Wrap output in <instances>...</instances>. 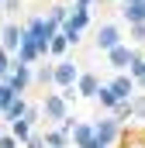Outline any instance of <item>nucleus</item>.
<instances>
[{"mask_svg":"<svg viewBox=\"0 0 145 148\" xmlns=\"http://www.w3.org/2000/svg\"><path fill=\"white\" fill-rule=\"evenodd\" d=\"M86 28H90V10H86V7H72L69 17H66V24H62L59 31L69 38V45H76V41H79V35H83Z\"/></svg>","mask_w":145,"mask_h":148,"instance_id":"1","label":"nucleus"},{"mask_svg":"<svg viewBox=\"0 0 145 148\" xmlns=\"http://www.w3.org/2000/svg\"><path fill=\"white\" fill-rule=\"evenodd\" d=\"M72 107L62 100V93H45V100H41V114L48 117V121H55V124H62L66 117H72Z\"/></svg>","mask_w":145,"mask_h":148,"instance_id":"2","label":"nucleus"},{"mask_svg":"<svg viewBox=\"0 0 145 148\" xmlns=\"http://www.w3.org/2000/svg\"><path fill=\"white\" fill-rule=\"evenodd\" d=\"M93 138H97V145L110 148L121 138V124H117L114 117H97V121H93Z\"/></svg>","mask_w":145,"mask_h":148,"instance_id":"3","label":"nucleus"},{"mask_svg":"<svg viewBox=\"0 0 145 148\" xmlns=\"http://www.w3.org/2000/svg\"><path fill=\"white\" fill-rule=\"evenodd\" d=\"M21 35H24V28L17 21H3V28H0V52H7L14 59L17 48H21Z\"/></svg>","mask_w":145,"mask_h":148,"instance_id":"4","label":"nucleus"},{"mask_svg":"<svg viewBox=\"0 0 145 148\" xmlns=\"http://www.w3.org/2000/svg\"><path fill=\"white\" fill-rule=\"evenodd\" d=\"M76 79H79V69H76V62H69V59H62V62H55V90H69V86H76Z\"/></svg>","mask_w":145,"mask_h":148,"instance_id":"5","label":"nucleus"},{"mask_svg":"<svg viewBox=\"0 0 145 148\" xmlns=\"http://www.w3.org/2000/svg\"><path fill=\"white\" fill-rule=\"evenodd\" d=\"M3 83H7V86L17 93V97H21V93H24V90L35 83V73H31V66H14V69H10V76H7Z\"/></svg>","mask_w":145,"mask_h":148,"instance_id":"6","label":"nucleus"},{"mask_svg":"<svg viewBox=\"0 0 145 148\" xmlns=\"http://www.w3.org/2000/svg\"><path fill=\"white\" fill-rule=\"evenodd\" d=\"M117 45H124V38H121V28H117V24H100V31H97V48L107 55L110 48H117Z\"/></svg>","mask_w":145,"mask_h":148,"instance_id":"7","label":"nucleus"},{"mask_svg":"<svg viewBox=\"0 0 145 148\" xmlns=\"http://www.w3.org/2000/svg\"><path fill=\"white\" fill-rule=\"evenodd\" d=\"M135 55H138V52H135V48H128V41H124V45H117V48H110V52H107V62H110V69L124 73V69L135 62Z\"/></svg>","mask_w":145,"mask_h":148,"instance_id":"8","label":"nucleus"},{"mask_svg":"<svg viewBox=\"0 0 145 148\" xmlns=\"http://www.w3.org/2000/svg\"><path fill=\"white\" fill-rule=\"evenodd\" d=\"M107 86L114 90V97H117V100H131V97H135V90H138V83H135L128 73H117Z\"/></svg>","mask_w":145,"mask_h":148,"instance_id":"9","label":"nucleus"},{"mask_svg":"<svg viewBox=\"0 0 145 148\" xmlns=\"http://www.w3.org/2000/svg\"><path fill=\"white\" fill-rule=\"evenodd\" d=\"M104 83L97 79V73H79V79H76V93L79 97H86V100H97V90H100Z\"/></svg>","mask_w":145,"mask_h":148,"instance_id":"10","label":"nucleus"},{"mask_svg":"<svg viewBox=\"0 0 145 148\" xmlns=\"http://www.w3.org/2000/svg\"><path fill=\"white\" fill-rule=\"evenodd\" d=\"M69 141L76 148H90L93 145V124H76V127L69 131Z\"/></svg>","mask_w":145,"mask_h":148,"instance_id":"11","label":"nucleus"},{"mask_svg":"<svg viewBox=\"0 0 145 148\" xmlns=\"http://www.w3.org/2000/svg\"><path fill=\"white\" fill-rule=\"evenodd\" d=\"M121 14H124L128 28H131V24H145V0H131V3H124Z\"/></svg>","mask_w":145,"mask_h":148,"instance_id":"12","label":"nucleus"},{"mask_svg":"<svg viewBox=\"0 0 145 148\" xmlns=\"http://www.w3.org/2000/svg\"><path fill=\"white\" fill-rule=\"evenodd\" d=\"M10 134H14V141H17V145L24 148V141L35 134V124H31L28 117H21V121H14V124H10Z\"/></svg>","mask_w":145,"mask_h":148,"instance_id":"13","label":"nucleus"},{"mask_svg":"<svg viewBox=\"0 0 145 148\" xmlns=\"http://www.w3.org/2000/svg\"><path fill=\"white\" fill-rule=\"evenodd\" d=\"M41 138H45V148H69V145H72L69 134H66L62 127H52V131H45Z\"/></svg>","mask_w":145,"mask_h":148,"instance_id":"14","label":"nucleus"},{"mask_svg":"<svg viewBox=\"0 0 145 148\" xmlns=\"http://www.w3.org/2000/svg\"><path fill=\"white\" fill-rule=\"evenodd\" d=\"M28 107H31V103H28V100H24V97H17V100H14V103H10V110L3 114V121H7V124H14V121H21V117H24V114H28Z\"/></svg>","mask_w":145,"mask_h":148,"instance_id":"15","label":"nucleus"},{"mask_svg":"<svg viewBox=\"0 0 145 148\" xmlns=\"http://www.w3.org/2000/svg\"><path fill=\"white\" fill-rule=\"evenodd\" d=\"M97 103H100V107H104V110H110V114H114V107H117V103H121V100H117V97H114V90H110L107 83H104V86H100V90H97Z\"/></svg>","mask_w":145,"mask_h":148,"instance_id":"16","label":"nucleus"},{"mask_svg":"<svg viewBox=\"0 0 145 148\" xmlns=\"http://www.w3.org/2000/svg\"><path fill=\"white\" fill-rule=\"evenodd\" d=\"M66 52H69V38H66L62 31H59V35H55L52 41H48V55H55V59L62 62V55H66Z\"/></svg>","mask_w":145,"mask_h":148,"instance_id":"17","label":"nucleus"},{"mask_svg":"<svg viewBox=\"0 0 145 148\" xmlns=\"http://www.w3.org/2000/svg\"><path fill=\"white\" fill-rule=\"evenodd\" d=\"M128 76H131V79H135L138 86L145 83V55H142V52H138V55H135V62L128 66Z\"/></svg>","mask_w":145,"mask_h":148,"instance_id":"18","label":"nucleus"},{"mask_svg":"<svg viewBox=\"0 0 145 148\" xmlns=\"http://www.w3.org/2000/svg\"><path fill=\"white\" fill-rule=\"evenodd\" d=\"M35 83L41 86V90H48V86L55 83V66H41V69L35 73Z\"/></svg>","mask_w":145,"mask_h":148,"instance_id":"19","label":"nucleus"},{"mask_svg":"<svg viewBox=\"0 0 145 148\" xmlns=\"http://www.w3.org/2000/svg\"><path fill=\"white\" fill-rule=\"evenodd\" d=\"M14 100H17V93H14L7 83H0V114H7V110H10V103H14Z\"/></svg>","mask_w":145,"mask_h":148,"instance_id":"20","label":"nucleus"},{"mask_svg":"<svg viewBox=\"0 0 145 148\" xmlns=\"http://www.w3.org/2000/svg\"><path fill=\"white\" fill-rule=\"evenodd\" d=\"M66 17H69V7H62V3H55V7L48 10V21H52L55 28H62V24H66Z\"/></svg>","mask_w":145,"mask_h":148,"instance_id":"21","label":"nucleus"},{"mask_svg":"<svg viewBox=\"0 0 145 148\" xmlns=\"http://www.w3.org/2000/svg\"><path fill=\"white\" fill-rule=\"evenodd\" d=\"M131 117H135V114H131V100H121V103L114 107V121H117V124H124V121H131Z\"/></svg>","mask_w":145,"mask_h":148,"instance_id":"22","label":"nucleus"},{"mask_svg":"<svg viewBox=\"0 0 145 148\" xmlns=\"http://www.w3.org/2000/svg\"><path fill=\"white\" fill-rule=\"evenodd\" d=\"M131 114L145 121V93H135V97H131Z\"/></svg>","mask_w":145,"mask_h":148,"instance_id":"23","label":"nucleus"},{"mask_svg":"<svg viewBox=\"0 0 145 148\" xmlns=\"http://www.w3.org/2000/svg\"><path fill=\"white\" fill-rule=\"evenodd\" d=\"M124 148H145V134H128L124 138Z\"/></svg>","mask_w":145,"mask_h":148,"instance_id":"24","label":"nucleus"},{"mask_svg":"<svg viewBox=\"0 0 145 148\" xmlns=\"http://www.w3.org/2000/svg\"><path fill=\"white\" fill-rule=\"evenodd\" d=\"M128 35L135 38V41H145V24H131V28H128Z\"/></svg>","mask_w":145,"mask_h":148,"instance_id":"25","label":"nucleus"},{"mask_svg":"<svg viewBox=\"0 0 145 148\" xmlns=\"http://www.w3.org/2000/svg\"><path fill=\"white\" fill-rule=\"evenodd\" d=\"M59 93H62V100H66V103H76V97H79V93H76V86H69V90H59Z\"/></svg>","mask_w":145,"mask_h":148,"instance_id":"26","label":"nucleus"},{"mask_svg":"<svg viewBox=\"0 0 145 148\" xmlns=\"http://www.w3.org/2000/svg\"><path fill=\"white\" fill-rule=\"evenodd\" d=\"M24 148H45V138H41V134H31V138L24 141Z\"/></svg>","mask_w":145,"mask_h":148,"instance_id":"27","label":"nucleus"},{"mask_svg":"<svg viewBox=\"0 0 145 148\" xmlns=\"http://www.w3.org/2000/svg\"><path fill=\"white\" fill-rule=\"evenodd\" d=\"M0 148H21L14 141V134H0Z\"/></svg>","mask_w":145,"mask_h":148,"instance_id":"28","label":"nucleus"},{"mask_svg":"<svg viewBox=\"0 0 145 148\" xmlns=\"http://www.w3.org/2000/svg\"><path fill=\"white\" fill-rule=\"evenodd\" d=\"M3 10H7V14H17V10H21V0H3Z\"/></svg>","mask_w":145,"mask_h":148,"instance_id":"29","label":"nucleus"},{"mask_svg":"<svg viewBox=\"0 0 145 148\" xmlns=\"http://www.w3.org/2000/svg\"><path fill=\"white\" fill-rule=\"evenodd\" d=\"M90 3H97V0H76V7H86V10H90Z\"/></svg>","mask_w":145,"mask_h":148,"instance_id":"30","label":"nucleus"},{"mask_svg":"<svg viewBox=\"0 0 145 148\" xmlns=\"http://www.w3.org/2000/svg\"><path fill=\"white\" fill-rule=\"evenodd\" d=\"M0 28H3V7H0Z\"/></svg>","mask_w":145,"mask_h":148,"instance_id":"31","label":"nucleus"},{"mask_svg":"<svg viewBox=\"0 0 145 148\" xmlns=\"http://www.w3.org/2000/svg\"><path fill=\"white\" fill-rule=\"evenodd\" d=\"M90 148H104V145H97V138H93V145H90Z\"/></svg>","mask_w":145,"mask_h":148,"instance_id":"32","label":"nucleus"},{"mask_svg":"<svg viewBox=\"0 0 145 148\" xmlns=\"http://www.w3.org/2000/svg\"><path fill=\"white\" fill-rule=\"evenodd\" d=\"M0 83H3V76H0Z\"/></svg>","mask_w":145,"mask_h":148,"instance_id":"33","label":"nucleus"},{"mask_svg":"<svg viewBox=\"0 0 145 148\" xmlns=\"http://www.w3.org/2000/svg\"><path fill=\"white\" fill-rule=\"evenodd\" d=\"M0 7H3V0H0Z\"/></svg>","mask_w":145,"mask_h":148,"instance_id":"34","label":"nucleus"},{"mask_svg":"<svg viewBox=\"0 0 145 148\" xmlns=\"http://www.w3.org/2000/svg\"><path fill=\"white\" fill-rule=\"evenodd\" d=\"M124 3H131V0H124Z\"/></svg>","mask_w":145,"mask_h":148,"instance_id":"35","label":"nucleus"},{"mask_svg":"<svg viewBox=\"0 0 145 148\" xmlns=\"http://www.w3.org/2000/svg\"><path fill=\"white\" fill-rule=\"evenodd\" d=\"M142 86H145V83H142Z\"/></svg>","mask_w":145,"mask_h":148,"instance_id":"36","label":"nucleus"}]
</instances>
